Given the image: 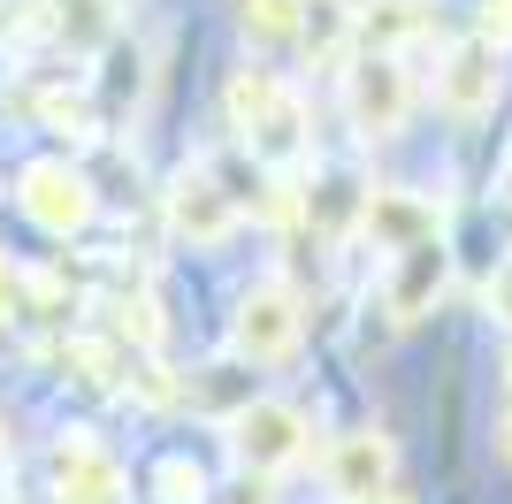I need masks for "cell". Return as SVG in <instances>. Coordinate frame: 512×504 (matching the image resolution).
Wrapping results in <instances>:
<instances>
[{"mask_svg":"<svg viewBox=\"0 0 512 504\" xmlns=\"http://www.w3.org/2000/svg\"><path fill=\"white\" fill-rule=\"evenodd\" d=\"M230 123H237V138H245L260 161H291V153L306 146L299 138L306 107H299V92H291L276 69H237L230 77Z\"/></svg>","mask_w":512,"mask_h":504,"instance_id":"cell-1","label":"cell"},{"mask_svg":"<svg viewBox=\"0 0 512 504\" xmlns=\"http://www.w3.org/2000/svg\"><path fill=\"white\" fill-rule=\"evenodd\" d=\"M344 107H352V130L360 138H398L413 115V77L398 54H360L344 69Z\"/></svg>","mask_w":512,"mask_h":504,"instance_id":"cell-2","label":"cell"},{"mask_svg":"<svg viewBox=\"0 0 512 504\" xmlns=\"http://www.w3.org/2000/svg\"><path fill=\"white\" fill-rule=\"evenodd\" d=\"M299 291L291 283H253L245 306H237V329H230V352L253 359V367H283L299 352Z\"/></svg>","mask_w":512,"mask_h":504,"instance_id":"cell-3","label":"cell"},{"mask_svg":"<svg viewBox=\"0 0 512 504\" xmlns=\"http://www.w3.org/2000/svg\"><path fill=\"white\" fill-rule=\"evenodd\" d=\"M497 92H505V46H497L490 31L451 39L444 69H436V100H444V115H459V123H482V115L497 107Z\"/></svg>","mask_w":512,"mask_h":504,"instance_id":"cell-4","label":"cell"},{"mask_svg":"<svg viewBox=\"0 0 512 504\" xmlns=\"http://www.w3.org/2000/svg\"><path fill=\"white\" fill-rule=\"evenodd\" d=\"M230 451H237L245 474H283V466H299V451H306V413L283 405V398H253L230 420Z\"/></svg>","mask_w":512,"mask_h":504,"instance_id":"cell-5","label":"cell"},{"mask_svg":"<svg viewBox=\"0 0 512 504\" xmlns=\"http://www.w3.org/2000/svg\"><path fill=\"white\" fill-rule=\"evenodd\" d=\"M23 214H31L39 230L69 237V230H85V222H92V184L69 161H31V168H23Z\"/></svg>","mask_w":512,"mask_h":504,"instance_id":"cell-6","label":"cell"},{"mask_svg":"<svg viewBox=\"0 0 512 504\" xmlns=\"http://www.w3.org/2000/svg\"><path fill=\"white\" fill-rule=\"evenodd\" d=\"M444 275H451V260H444V245H436V230L413 237V245H398L390 252V283H383L390 321H421L428 306L444 298Z\"/></svg>","mask_w":512,"mask_h":504,"instance_id":"cell-7","label":"cell"},{"mask_svg":"<svg viewBox=\"0 0 512 504\" xmlns=\"http://www.w3.org/2000/svg\"><path fill=\"white\" fill-rule=\"evenodd\" d=\"M329 489H337V504H375L390 489V443L375 436V428L344 436L337 451H329Z\"/></svg>","mask_w":512,"mask_h":504,"instance_id":"cell-8","label":"cell"},{"mask_svg":"<svg viewBox=\"0 0 512 504\" xmlns=\"http://www.w3.org/2000/svg\"><path fill=\"white\" fill-rule=\"evenodd\" d=\"M169 222H176V237H192V245H222V237L237 230V214H230V199L214 191V176H176V191H169Z\"/></svg>","mask_w":512,"mask_h":504,"instance_id":"cell-9","label":"cell"},{"mask_svg":"<svg viewBox=\"0 0 512 504\" xmlns=\"http://www.w3.org/2000/svg\"><path fill=\"white\" fill-rule=\"evenodd\" d=\"M62 489H69L77 504H115L123 474H115V466H107L92 443H69V451H62Z\"/></svg>","mask_w":512,"mask_h":504,"instance_id":"cell-10","label":"cell"},{"mask_svg":"<svg viewBox=\"0 0 512 504\" xmlns=\"http://www.w3.org/2000/svg\"><path fill=\"white\" fill-rule=\"evenodd\" d=\"M299 39L314 46L321 62H337V54H344V39H352V8H344V0H306Z\"/></svg>","mask_w":512,"mask_h":504,"instance_id":"cell-11","label":"cell"},{"mask_svg":"<svg viewBox=\"0 0 512 504\" xmlns=\"http://www.w3.org/2000/svg\"><path fill=\"white\" fill-rule=\"evenodd\" d=\"M299 23H306V0H245V31L253 39H299Z\"/></svg>","mask_w":512,"mask_h":504,"instance_id":"cell-12","label":"cell"},{"mask_svg":"<svg viewBox=\"0 0 512 504\" xmlns=\"http://www.w3.org/2000/svg\"><path fill=\"white\" fill-rule=\"evenodd\" d=\"M367 230H383L390 252H398V245H413V237H428V214L406 207V199H367Z\"/></svg>","mask_w":512,"mask_h":504,"instance_id":"cell-13","label":"cell"},{"mask_svg":"<svg viewBox=\"0 0 512 504\" xmlns=\"http://www.w3.org/2000/svg\"><path fill=\"white\" fill-rule=\"evenodd\" d=\"M161 489H169V504H199L207 497V474H199L192 459H169L161 466Z\"/></svg>","mask_w":512,"mask_h":504,"instance_id":"cell-14","label":"cell"},{"mask_svg":"<svg viewBox=\"0 0 512 504\" xmlns=\"http://www.w3.org/2000/svg\"><path fill=\"white\" fill-rule=\"evenodd\" d=\"M490 306H505V321H512V268H505V275L490 283Z\"/></svg>","mask_w":512,"mask_h":504,"instance_id":"cell-15","label":"cell"},{"mask_svg":"<svg viewBox=\"0 0 512 504\" xmlns=\"http://www.w3.org/2000/svg\"><path fill=\"white\" fill-rule=\"evenodd\" d=\"M505 459H512V420H505Z\"/></svg>","mask_w":512,"mask_h":504,"instance_id":"cell-16","label":"cell"}]
</instances>
